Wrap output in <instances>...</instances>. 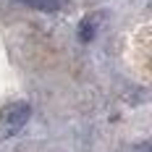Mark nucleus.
I'll use <instances>...</instances> for the list:
<instances>
[{
  "label": "nucleus",
  "instance_id": "obj_3",
  "mask_svg": "<svg viewBox=\"0 0 152 152\" xmlns=\"http://www.w3.org/2000/svg\"><path fill=\"white\" fill-rule=\"evenodd\" d=\"M29 5H37V8H45V11H55L61 5V0H24Z\"/></svg>",
  "mask_w": 152,
  "mask_h": 152
},
{
  "label": "nucleus",
  "instance_id": "obj_1",
  "mask_svg": "<svg viewBox=\"0 0 152 152\" xmlns=\"http://www.w3.org/2000/svg\"><path fill=\"white\" fill-rule=\"evenodd\" d=\"M29 121V105L26 102H8L0 107V137H13L18 134Z\"/></svg>",
  "mask_w": 152,
  "mask_h": 152
},
{
  "label": "nucleus",
  "instance_id": "obj_2",
  "mask_svg": "<svg viewBox=\"0 0 152 152\" xmlns=\"http://www.w3.org/2000/svg\"><path fill=\"white\" fill-rule=\"evenodd\" d=\"M97 18H100V16H92V18H84V21H81V39H84V42L94 37V26H97Z\"/></svg>",
  "mask_w": 152,
  "mask_h": 152
}]
</instances>
